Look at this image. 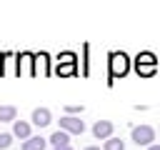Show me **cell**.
<instances>
[{"mask_svg": "<svg viewBox=\"0 0 160 150\" xmlns=\"http://www.w3.org/2000/svg\"><path fill=\"white\" fill-rule=\"evenodd\" d=\"M152 140H155V130H152L150 125H138V128H132V142H135V145L150 148Z\"/></svg>", "mask_w": 160, "mask_h": 150, "instance_id": "cell-1", "label": "cell"}, {"mask_svg": "<svg viewBox=\"0 0 160 150\" xmlns=\"http://www.w3.org/2000/svg\"><path fill=\"white\" fill-rule=\"evenodd\" d=\"M60 130H65V132H70V135H82V132H85V122H82L80 118L65 115V118L60 120Z\"/></svg>", "mask_w": 160, "mask_h": 150, "instance_id": "cell-2", "label": "cell"}, {"mask_svg": "<svg viewBox=\"0 0 160 150\" xmlns=\"http://www.w3.org/2000/svg\"><path fill=\"white\" fill-rule=\"evenodd\" d=\"M155 68H158V62H155V58H152L150 52L138 55V72H142V75H152Z\"/></svg>", "mask_w": 160, "mask_h": 150, "instance_id": "cell-3", "label": "cell"}, {"mask_svg": "<svg viewBox=\"0 0 160 150\" xmlns=\"http://www.w3.org/2000/svg\"><path fill=\"white\" fill-rule=\"evenodd\" d=\"M92 135H95L98 140L112 138V122H110V120H98V122L92 125Z\"/></svg>", "mask_w": 160, "mask_h": 150, "instance_id": "cell-4", "label": "cell"}, {"mask_svg": "<svg viewBox=\"0 0 160 150\" xmlns=\"http://www.w3.org/2000/svg\"><path fill=\"white\" fill-rule=\"evenodd\" d=\"M110 68H112V75H125V72H128V58H125L122 52H120V55L115 52V55L110 58Z\"/></svg>", "mask_w": 160, "mask_h": 150, "instance_id": "cell-5", "label": "cell"}, {"mask_svg": "<svg viewBox=\"0 0 160 150\" xmlns=\"http://www.w3.org/2000/svg\"><path fill=\"white\" fill-rule=\"evenodd\" d=\"M50 120H52V115H50V110H48V108H35V110H32V122H35L38 128L50 125Z\"/></svg>", "mask_w": 160, "mask_h": 150, "instance_id": "cell-6", "label": "cell"}, {"mask_svg": "<svg viewBox=\"0 0 160 150\" xmlns=\"http://www.w3.org/2000/svg\"><path fill=\"white\" fill-rule=\"evenodd\" d=\"M12 135L20 138V140H30V138H32V135H30V122L15 120V122H12Z\"/></svg>", "mask_w": 160, "mask_h": 150, "instance_id": "cell-7", "label": "cell"}, {"mask_svg": "<svg viewBox=\"0 0 160 150\" xmlns=\"http://www.w3.org/2000/svg\"><path fill=\"white\" fill-rule=\"evenodd\" d=\"M48 142H50L52 148H60V145H70V132H65V130H55V132L48 138Z\"/></svg>", "mask_w": 160, "mask_h": 150, "instance_id": "cell-8", "label": "cell"}, {"mask_svg": "<svg viewBox=\"0 0 160 150\" xmlns=\"http://www.w3.org/2000/svg\"><path fill=\"white\" fill-rule=\"evenodd\" d=\"M18 110L15 105H0V122H15Z\"/></svg>", "mask_w": 160, "mask_h": 150, "instance_id": "cell-9", "label": "cell"}, {"mask_svg": "<svg viewBox=\"0 0 160 150\" xmlns=\"http://www.w3.org/2000/svg\"><path fill=\"white\" fill-rule=\"evenodd\" d=\"M45 145H48V140L45 138H30V140H25L22 142V150H45Z\"/></svg>", "mask_w": 160, "mask_h": 150, "instance_id": "cell-10", "label": "cell"}, {"mask_svg": "<svg viewBox=\"0 0 160 150\" xmlns=\"http://www.w3.org/2000/svg\"><path fill=\"white\" fill-rule=\"evenodd\" d=\"M102 150H125V142H122L120 138H108Z\"/></svg>", "mask_w": 160, "mask_h": 150, "instance_id": "cell-11", "label": "cell"}, {"mask_svg": "<svg viewBox=\"0 0 160 150\" xmlns=\"http://www.w3.org/2000/svg\"><path fill=\"white\" fill-rule=\"evenodd\" d=\"M12 132H0V150H8L10 145H12Z\"/></svg>", "mask_w": 160, "mask_h": 150, "instance_id": "cell-12", "label": "cell"}, {"mask_svg": "<svg viewBox=\"0 0 160 150\" xmlns=\"http://www.w3.org/2000/svg\"><path fill=\"white\" fill-rule=\"evenodd\" d=\"M82 110H85L82 105H65V112H68V115H72V118H75V115H80Z\"/></svg>", "mask_w": 160, "mask_h": 150, "instance_id": "cell-13", "label": "cell"}, {"mask_svg": "<svg viewBox=\"0 0 160 150\" xmlns=\"http://www.w3.org/2000/svg\"><path fill=\"white\" fill-rule=\"evenodd\" d=\"M52 150H72L70 145H60V148H52Z\"/></svg>", "mask_w": 160, "mask_h": 150, "instance_id": "cell-14", "label": "cell"}, {"mask_svg": "<svg viewBox=\"0 0 160 150\" xmlns=\"http://www.w3.org/2000/svg\"><path fill=\"white\" fill-rule=\"evenodd\" d=\"M148 150H160V145H155V142H152V145H150Z\"/></svg>", "mask_w": 160, "mask_h": 150, "instance_id": "cell-15", "label": "cell"}, {"mask_svg": "<svg viewBox=\"0 0 160 150\" xmlns=\"http://www.w3.org/2000/svg\"><path fill=\"white\" fill-rule=\"evenodd\" d=\"M85 150H100V148H95V145H88V148H85Z\"/></svg>", "mask_w": 160, "mask_h": 150, "instance_id": "cell-16", "label": "cell"}]
</instances>
